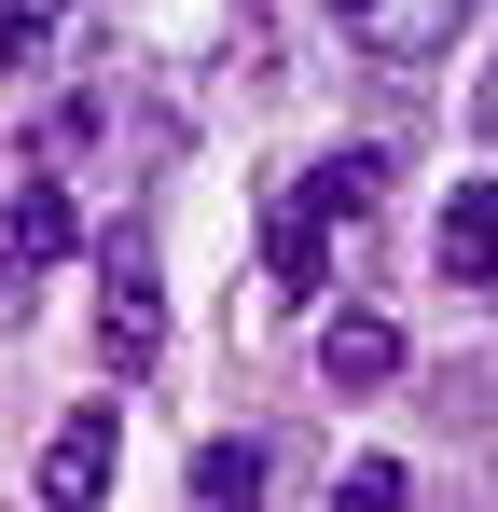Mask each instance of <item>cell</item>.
<instances>
[{
  "label": "cell",
  "instance_id": "6da1fadb",
  "mask_svg": "<svg viewBox=\"0 0 498 512\" xmlns=\"http://www.w3.org/2000/svg\"><path fill=\"white\" fill-rule=\"evenodd\" d=\"M70 250H83L70 194H56V180H0V333L28 319V291H42V277H56Z\"/></svg>",
  "mask_w": 498,
  "mask_h": 512
},
{
  "label": "cell",
  "instance_id": "7a4b0ae2",
  "mask_svg": "<svg viewBox=\"0 0 498 512\" xmlns=\"http://www.w3.org/2000/svg\"><path fill=\"white\" fill-rule=\"evenodd\" d=\"M97 360H111V374H153L166 360V291H153V236H139V222L97 263Z\"/></svg>",
  "mask_w": 498,
  "mask_h": 512
},
{
  "label": "cell",
  "instance_id": "3957f363",
  "mask_svg": "<svg viewBox=\"0 0 498 512\" xmlns=\"http://www.w3.org/2000/svg\"><path fill=\"white\" fill-rule=\"evenodd\" d=\"M319 14L360 42V56H388V70H429V56L471 28V0H319Z\"/></svg>",
  "mask_w": 498,
  "mask_h": 512
},
{
  "label": "cell",
  "instance_id": "277c9868",
  "mask_svg": "<svg viewBox=\"0 0 498 512\" xmlns=\"http://www.w3.org/2000/svg\"><path fill=\"white\" fill-rule=\"evenodd\" d=\"M111 471H125V416L83 402V416L42 443V512H97V499H111Z\"/></svg>",
  "mask_w": 498,
  "mask_h": 512
},
{
  "label": "cell",
  "instance_id": "5b68a950",
  "mask_svg": "<svg viewBox=\"0 0 498 512\" xmlns=\"http://www.w3.org/2000/svg\"><path fill=\"white\" fill-rule=\"evenodd\" d=\"M429 277H443V291H498V180H457V194H443Z\"/></svg>",
  "mask_w": 498,
  "mask_h": 512
},
{
  "label": "cell",
  "instance_id": "8992f818",
  "mask_svg": "<svg viewBox=\"0 0 498 512\" xmlns=\"http://www.w3.org/2000/svg\"><path fill=\"white\" fill-rule=\"evenodd\" d=\"M263 263H277V291H319V277H332V194H319V180H277Z\"/></svg>",
  "mask_w": 498,
  "mask_h": 512
},
{
  "label": "cell",
  "instance_id": "52a82bcc",
  "mask_svg": "<svg viewBox=\"0 0 498 512\" xmlns=\"http://www.w3.org/2000/svg\"><path fill=\"white\" fill-rule=\"evenodd\" d=\"M319 374L332 388H388V374H402V319H374V305L319 319Z\"/></svg>",
  "mask_w": 498,
  "mask_h": 512
},
{
  "label": "cell",
  "instance_id": "ba28073f",
  "mask_svg": "<svg viewBox=\"0 0 498 512\" xmlns=\"http://www.w3.org/2000/svg\"><path fill=\"white\" fill-rule=\"evenodd\" d=\"M194 512H263V443H249V429L194 443Z\"/></svg>",
  "mask_w": 498,
  "mask_h": 512
},
{
  "label": "cell",
  "instance_id": "9c48e42d",
  "mask_svg": "<svg viewBox=\"0 0 498 512\" xmlns=\"http://www.w3.org/2000/svg\"><path fill=\"white\" fill-rule=\"evenodd\" d=\"M332 512H415V471L402 457H360V471L332 485Z\"/></svg>",
  "mask_w": 498,
  "mask_h": 512
},
{
  "label": "cell",
  "instance_id": "30bf717a",
  "mask_svg": "<svg viewBox=\"0 0 498 512\" xmlns=\"http://www.w3.org/2000/svg\"><path fill=\"white\" fill-rule=\"evenodd\" d=\"M319 194H332V222H360V208L388 194V153H332V167H319Z\"/></svg>",
  "mask_w": 498,
  "mask_h": 512
},
{
  "label": "cell",
  "instance_id": "8fae6325",
  "mask_svg": "<svg viewBox=\"0 0 498 512\" xmlns=\"http://www.w3.org/2000/svg\"><path fill=\"white\" fill-rule=\"evenodd\" d=\"M56 28H70V0H0V56H42Z\"/></svg>",
  "mask_w": 498,
  "mask_h": 512
},
{
  "label": "cell",
  "instance_id": "7c38bea8",
  "mask_svg": "<svg viewBox=\"0 0 498 512\" xmlns=\"http://www.w3.org/2000/svg\"><path fill=\"white\" fill-rule=\"evenodd\" d=\"M485 125H498V84H485Z\"/></svg>",
  "mask_w": 498,
  "mask_h": 512
}]
</instances>
